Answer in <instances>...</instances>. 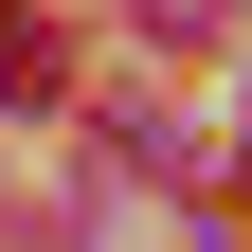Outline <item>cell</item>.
Instances as JSON below:
<instances>
[{
  "instance_id": "obj_1",
  "label": "cell",
  "mask_w": 252,
  "mask_h": 252,
  "mask_svg": "<svg viewBox=\"0 0 252 252\" xmlns=\"http://www.w3.org/2000/svg\"><path fill=\"white\" fill-rule=\"evenodd\" d=\"M0 108H54V36L36 18H0Z\"/></svg>"
},
{
  "instance_id": "obj_2",
  "label": "cell",
  "mask_w": 252,
  "mask_h": 252,
  "mask_svg": "<svg viewBox=\"0 0 252 252\" xmlns=\"http://www.w3.org/2000/svg\"><path fill=\"white\" fill-rule=\"evenodd\" d=\"M126 18H144V36H216V0H126Z\"/></svg>"
}]
</instances>
